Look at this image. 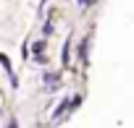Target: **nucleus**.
<instances>
[{
	"instance_id": "f257e3e1",
	"label": "nucleus",
	"mask_w": 134,
	"mask_h": 128,
	"mask_svg": "<svg viewBox=\"0 0 134 128\" xmlns=\"http://www.w3.org/2000/svg\"><path fill=\"white\" fill-rule=\"evenodd\" d=\"M42 81H45V92H55V89L60 86V79H58V73H53V71H47V73L42 76Z\"/></svg>"
},
{
	"instance_id": "f03ea898",
	"label": "nucleus",
	"mask_w": 134,
	"mask_h": 128,
	"mask_svg": "<svg viewBox=\"0 0 134 128\" xmlns=\"http://www.w3.org/2000/svg\"><path fill=\"white\" fill-rule=\"evenodd\" d=\"M8 128H19V120L16 118H8Z\"/></svg>"
},
{
	"instance_id": "7ed1b4c3",
	"label": "nucleus",
	"mask_w": 134,
	"mask_h": 128,
	"mask_svg": "<svg viewBox=\"0 0 134 128\" xmlns=\"http://www.w3.org/2000/svg\"><path fill=\"white\" fill-rule=\"evenodd\" d=\"M79 3H82V5L87 8V5H92V3H95V0H79Z\"/></svg>"
}]
</instances>
